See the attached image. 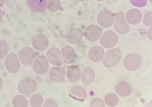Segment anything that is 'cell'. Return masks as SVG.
<instances>
[{
  "instance_id": "6da1fadb",
  "label": "cell",
  "mask_w": 152,
  "mask_h": 107,
  "mask_svg": "<svg viewBox=\"0 0 152 107\" xmlns=\"http://www.w3.org/2000/svg\"><path fill=\"white\" fill-rule=\"evenodd\" d=\"M37 89V82L30 77H26L21 80L18 85L19 93L29 98Z\"/></svg>"
},
{
  "instance_id": "7a4b0ae2",
  "label": "cell",
  "mask_w": 152,
  "mask_h": 107,
  "mask_svg": "<svg viewBox=\"0 0 152 107\" xmlns=\"http://www.w3.org/2000/svg\"><path fill=\"white\" fill-rule=\"evenodd\" d=\"M142 60L138 53L132 52L124 58V64L126 68L129 71H135L141 66Z\"/></svg>"
},
{
  "instance_id": "3957f363",
  "label": "cell",
  "mask_w": 152,
  "mask_h": 107,
  "mask_svg": "<svg viewBox=\"0 0 152 107\" xmlns=\"http://www.w3.org/2000/svg\"><path fill=\"white\" fill-rule=\"evenodd\" d=\"M122 56L121 52L118 49L114 48L108 50L103 60V65L107 68L114 67L120 62Z\"/></svg>"
},
{
  "instance_id": "277c9868",
  "label": "cell",
  "mask_w": 152,
  "mask_h": 107,
  "mask_svg": "<svg viewBox=\"0 0 152 107\" xmlns=\"http://www.w3.org/2000/svg\"><path fill=\"white\" fill-rule=\"evenodd\" d=\"M118 41L117 34L114 31H109L103 34L100 43L105 48L110 49L114 47L116 45Z\"/></svg>"
},
{
  "instance_id": "5b68a950",
  "label": "cell",
  "mask_w": 152,
  "mask_h": 107,
  "mask_svg": "<svg viewBox=\"0 0 152 107\" xmlns=\"http://www.w3.org/2000/svg\"><path fill=\"white\" fill-rule=\"evenodd\" d=\"M19 58L21 62L25 65L32 64L35 59L37 53L33 48L25 47L21 49L19 53Z\"/></svg>"
},
{
  "instance_id": "8992f818",
  "label": "cell",
  "mask_w": 152,
  "mask_h": 107,
  "mask_svg": "<svg viewBox=\"0 0 152 107\" xmlns=\"http://www.w3.org/2000/svg\"><path fill=\"white\" fill-rule=\"evenodd\" d=\"M115 14L112 12L107 10L101 12L98 15L97 21L99 25L104 28L112 26L114 22Z\"/></svg>"
},
{
  "instance_id": "52a82bcc",
  "label": "cell",
  "mask_w": 152,
  "mask_h": 107,
  "mask_svg": "<svg viewBox=\"0 0 152 107\" xmlns=\"http://www.w3.org/2000/svg\"><path fill=\"white\" fill-rule=\"evenodd\" d=\"M125 15L123 12H118L116 15V19L114 26L117 32L121 34H125L129 32V26L125 20Z\"/></svg>"
},
{
  "instance_id": "ba28073f",
  "label": "cell",
  "mask_w": 152,
  "mask_h": 107,
  "mask_svg": "<svg viewBox=\"0 0 152 107\" xmlns=\"http://www.w3.org/2000/svg\"><path fill=\"white\" fill-rule=\"evenodd\" d=\"M7 69L12 74L18 72L20 68V63L16 53H11L7 56L5 60Z\"/></svg>"
},
{
  "instance_id": "9c48e42d",
  "label": "cell",
  "mask_w": 152,
  "mask_h": 107,
  "mask_svg": "<svg viewBox=\"0 0 152 107\" xmlns=\"http://www.w3.org/2000/svg\"><path fill=\"white\" fill-rule=\"evenodd\" d=\"M47 0H26V5L34 13H43L47 10Z\"/></svg>"
},
{
  "instance_id": "30bf717a",
  "label": "cell",
  "mask_w": 152,
  "mask_h": 107,
  "mask_svg": "<svg viewBox=\"0 0 152 107\" xmlns=\"http://www.w3.org/2000/svg\"><path fill=\"white\" fill-rule=\"evenodd\" d=\"M33 67L34 71L37 74H45L49 70V63L46 58L43 55L38 57L33 63Z\"/></svg>"
},
{
  "instance_id": "8fae6325",
  "label": "cell",
  "mask_w": 152,
  "mask_h": 107,
  "mask_svg": "<svg viewBox=\"0 0 152 107\" xmlns=\"http://www.w3.org/2000/svg\"><path fill=\"white\" fill-rule=\"evenodd\" d=\"M32 44L34 48L37 51H42L46 48L49 44L47 36L42 33H38L34 35Z\"/></svg>"
},
{
  "instance_id": "7c38bea8",
  "label": "cell",
  "mask_w": 152,
  "mask_h": 107,
  "mask_svg": "<svg viewBox=\"0 0 152 107\" xmlns=\"http://www.w3.org/2000/svg\"><path fill=\"white\" fill-rule=\"evenodd\" d=\"M102 33V29L99 26L93 24L86 28L84 34L88 41L94 42L99 39Z\"/></svg>"
},
{
  "instance_id": "4fadbf2b",
  "label": "cell",
  "mask_w": 152,
  "mask_h": 107,
  "mask_svg": "<svg viewBox=\"0 0 152 107\" xmlns=\"http://www.w3.org/2000/svg\"><path fill=\"white\" fill-rule=\"evenodd\" d=\"M83 33L81 29L73 28L69 29L66 33V40L72 44H76L81 42L83 37Z\"/></svg>"
},
{
  "instance_id": "5bb4252c",
  "label": "cell",
  "mask_w": 152,
  "mask_h": 107,
  "mask_svg": "<svg viewBox=\"0 0 152 107\" xmlns=\"http://www.w3.org/2000/svg\"><path fill=\"white\" fill-rule=\"evenodd\" d=\"M47 56L49 62L53 65L60 67L62 64L61 52L56 48H52L48 50Z\"/></svg>"
},
{
  "instance_id": "9a60e30c",
  "label": "cell",
  "mask_w": 152,
  "mask_h": 107,
  "mask_svg": "<svg viewBox=\"0 0 152 107\" xmlns=\"http://www.w3.org/2000/svg\"><path fill=\"white\" fill-rule=\"evenodd\" d=\"M66 75V70L64 67H53L49 71V77L50 80L56 83H60L64 81Z\"/></svg>"
},
{
  "instance_id": "2e32d148",
  "label": "cell",
  "mask_w": 152,
  "mask_h": 107,
  "mask_svg": "<svg viewBox=\"0 0 152 107\" xmlns=\"http://www.w3.org/2000/svg\"><path fill=\"white\" fill-rule=\"evenodd\" d=\"M61 53L64 62L67 64H71L77 58L76 52L70 46L66 45L62 48Z\"/></svg>"
},
{
  "instance_id": "e0dca14e",
  "label": "cell",
  "mask_w": 152,
  "mask_h": 107,
  "mask_svg": "<svg viewBox=\"0 0 152 107\" xmlns=\"http://www.w3.org/2000/svg\"><path fill=\"white\" fill-rule=\"evenodd\" d=\"M88 55L90 59L93 62H98L102 61L104 58L105 51L100 46H95L90 49Z\"/></svg>"
},
{
  "instance_id": "ac0fdd59",
  "label": "cell",
  "mask_w": 152,
  "mask_h": 107,
  "mask_svg": "<svg viewBox=\"0 0 152 107\" xmlns=\"http://www.w3.org/2000/svg\"><path fill=\"white\" fill-rule=\"evenodd\" d=\"M142 14L139 9H132L127 12L125 16V19L128 23L132 25L139 23L142 20Z\"/></svg>"
},
{
  "instance_id": "d6986e66",
  "label": "cell",
  "mask_w": 152,
  "mask_h": 107,
  "mask_svg": "<svg viewBox=\"0 0 152 107\" xmlns=\"http://www.w3.org/2000/svg\"><path fill=\"white\" fill-rule=\"evenodd\" d=\"M81 70L77 66L71 65L67 68L66 77L70 82H74L78 81L81 78Z\"/></svg>"
},
{
  "instance_id": "ffe728a7",
  "label": "cell",
  "mask_w": 152,
  "mask_h": 107,
  "mask_svg": "<svg viewBox=\"0 0 152 107\" xmlns=\"http://www.w3.org/2000/svg\"><path fill=\"white\" fill-rule=\"evenodd\" d=\"M115 90L116 92L122 97L129 96L133 92L131 85L125 82H120L116 85Z\"/></svg>"
},
{
  "instance_id": "44dd1931",
  "label": "cell",
  "mask_w": 152,
  "mask_h": 107,
  "mask_svg": "<svg viewBox=\"0 0 152 107\" xmlns=\"http://www.w3.org/2000/svg\"><path fill=\"white\" fill-rule=\"evenodd\" d=\"M69 95L72 97L78 100H84L87 98L86 90L83 87L75 86L72 87Z\"/></svg>"
},
{
  "instance_id": "7402d4cb",
  "label": "cell",
  "mask_w": 152,
  "mask_h": 107,
  "mask_svg": "<svg viewBox=\"0 0 152 107\" xmlns=\"http://www.w3.org/2000/svg\"><path fill=\"white\" fill-rule=\"evenodd\" d=\"M82 81L86 87L88 86L94 81L95 77L94 71L90 67H87L83 70Z\"/></svg>"
},
{
  "instance_id": "603a6c76",
  "label": "cell",
  "mask_w": 152,
  "mask_h": 107,
  "mask_svg": "<svg viewBox=\"0 0 152 107\" xmlns=\"http://www.w3.org/2000/svg\"><path fill=\"white\" fill-rule=\"evenodd\" d=\"M13 104L15 107H26L28 106V100L23 95H18L14 98Z\"/></svg>"
},
{
  "instance_id": "cb8c5ba5",
  "label": "cell",
  "mask_w": 152,
  "mask_h": 107,
  "mask_svg": "<svg viewBox=\"0 0 152 107\" xmlns=\"http://www.w3.org/2000/svg\"><path fill=\"white\" fill-rule=\"evenodd\" d=\"M30 103L32 107H42L43 103V97L40 94L35 93L31 96Z\"/></svg>"
},
{
  "instance_id": "d4e9b609",
  "label": "cell",
  "mask_w": 152,
  "mask_h": 107,
  "mask_svg": "<svg viewBox=\"0 0 152 107\" xmlns=\"http://www.w3.org/2000/svg\"><path fill=\"white\" fill-rule=\"evenodd\" d=\"M119 99L116 94L114 93L107 94L105 98V103L110 107H115L119 103Z\"/></svg>"
},
{
  "instance_id": "484cf974",
  "label": "cell",
  "mask_w": 152,
  "mask_h": 107,
  "mask_svg": "<svg viewBox=\"0 0 152 107\" xmlns=\"http://www.w3.org/2000/svg\"><path fill=\"white\" fill-rule=\"evenodd\" d=\"M47 7L50 11L56 12L61 8V2L60 0H48Z\"/></svg>"
},
{
  "instance_id": "4316f807",
  "label": "cell",
  "mask_w": 152,
  "mask_h": 107,
  "mask_svg": "<svg viewBox=\"0 0 152 107\" xmlns=\"http://www.w3.org/2000/svg\"><path fill=\"white\" fill-rule=\"evenodd\" d=\"M9 46L6 41L0 40V60L3 59L8 54Z\"/></svg>"
},
{
  "instance_id": "83f0119b",
  "label": "cell",
  "mask_w": 152,
  "mask_h": 107,
  "mask_svg": "<svg viewBox=\"0 0 152 107\" xmlns=\"http://www.w3.org/2000/svg\"><path fill=\"white\" fill-rule=\"evenodd\" d=\"M143 23L146 26H152L151 11L148 12L145 15L144 18L143 20Z\"/></svg>"
},
{
  "instance_id": "f1b7e54d",
  "label": "cell",
  "mask_w": 152,
  "mask_h": 107,
  "mask_svg": "<svg viewBox=\"0 0 152 107\" xmlns=\"http://www.w3.org/2000/svg\"><path fill=\"white\" fill-rule=\"evenodd\" d=\"M131 4L136 7H143L146 5L148 0H129Z\"/></svg>"
},
{
  "instance_id": "f546056e",
  "label": "cell",
  "mask_w": 152,
  "mask_h": 107,
  "mask_svg": "<svg viewBox=\"0 0 152 107\" xmlns=\"http://www.w3.org/2000/svg\"><path fill=\"white\" fill-rule=\"evenodd\" d=\"M90 107H105V104L103 101L100 98H96L94 99L91 101L90 104Z\"/></svg>"
},
{
  "instance_id": "4dcf8cb0",
  "label": "cell",
  "mask_w": 152,
  "mask_h": 107,
  "mask_svg": "<svg viewBox=\"0 0 152 107\" xmlns=\"http://www.w3.org/2000/svg\"><path fill=\"white\" fill-rule=\"evenodd\" d=\"M44 107H58L57 102L55 101L54 99H48L45 101L44 105L43 106Z\"/></svg>"
},
{
  "instance_id": "1f68e13d",
  "label": "cell",
  "mask_w": 152,
  "mask_h": 107,
  "mask_svg": "<svg viewBox=\"0 0 152 107\" xmlns=\"http://www.w3.org/2000/svg\"><path fill=\"white\" fill-rule=\"evenodd\" d=\"M148 38L152 40V28H151L148 31Z\"/></svg>"
},
{
  "instance_id": "d6a6232c",
  "label": "cell",
  "mask_w": 152,
  "mask_h": 107,
  "mask_svg": "<svg viewBox=\"0 0 152 107\" xmlns=\"http://www.w3.org/2000/svg\"><path fill=\"white\" fill-rule=\"evenodd\" d=\"M4 13L3 11L0 9V22L3 19L4 17Z\"/></svg>"
},
{
  "instance_id": "836d02e7",
  "label": "cell",
  "mask_w": 152,
  "mask_h": 107,
  "mask_svg": "<svg viewBox=\"0 0 152 107\" xmlns=\"http://www.w3.org/2000/svg\"><path fill=\"white\" fill-rule=\"evenodd\" d=\"M6 0H0V7L3 6L6 2Z\"/></svg>"
},
{
  "instance_id": "e575fe53",
  "label": "cell",
  "mask_w": 152,
  "mask_h": 107,
  "mask_svg": "<svg viewBox=\"0 0 152 107\" xmlns=\"http://www.w3.org/2000/svg\"><path fill=\"white\" fill-rule=\"evenodd\" d=\"M2 83H3V81H2L1 78L0 77V89L1 88Z\"/></svg>"
},
{
  "instance_id": "d590c367",
  "label": "cell",
  "mask_w": 152,
  "mask_h": 107,
  "mask_svg": "<svg viewBox=\"0 0 152 107\" xmlns=\"http://www.w3.org/2000/svg\"><path fill=\"white\" fill-rule=\"evenodd\" d=\"M78 1L82 2H85L88 1V0H78Z\"/></svg>"
},
{
  "instance_id": "8d00e7d4",
  "label": "cell",
  "mask_w": 152,
  "mask_h": 107,
  "mask_svg": "<svg viewBox=\"0 0 152 107\" xmlns=\"http://www.w3.org/2000/svg\"><path fill=\"white\" fill-rule=\"evenodd\" d=\"M97 1H105V0H97Z\"/></svg>"
},
{
  "instance_id": "74e56055",
  "label": "cell",
  "mask_w": 152,
  "mask_h": 107,
  "mask_svg": "<svg viewBox=\"0 0 152 107\" xmlns=\"http://www.w3.org/2000/svg\"><path fill=\"white\" fill-rule=\"evenodd\" d=\"M149 1L151 2V3H152V0H149Z\"/></svg>"
},
{
  "instance_id": "f35d334b",
  "label": "cell",
  "mask_w": 152,
  "mask_h": 107,
  "mask_svg": "<svg viewBox=\"0 0 152 107\" xmlns=\"http://www.w3.org/2000/svg\"><path fill=\"white\" fill-rule=\"evenodd\" d=\"M63 1H66V0H63Z\"/></svg>"
}]
</instances>
